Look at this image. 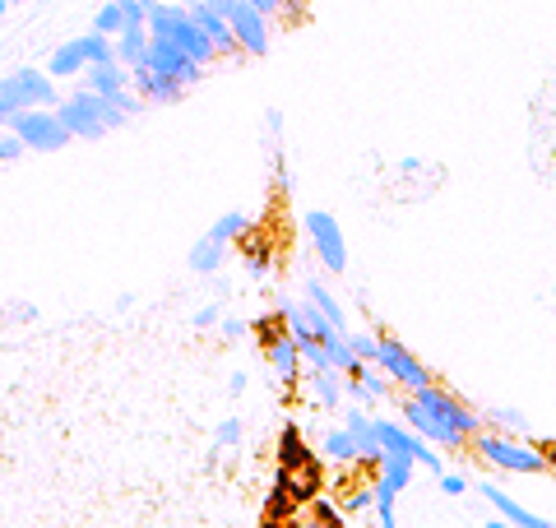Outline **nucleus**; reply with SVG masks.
I'll use <instances>...</instances> for the list:
<instances>
[{"mask_svg": "<svg viewBox=\"0 0 556 528\" xmlns=\"http://www.w3.org/2000/svg\"><path fill=\"white\" fill-rule=\"evenodd\" d=\"M483 422H492V427H501V431H514L520 440H529V418H524L520 408H492V413H483Z\"/></svg>", "mask_w": 556, "mask_h": 528, "instance_id": "a878e982", "label": "nucleus"}, {"mask_svg": "<svg viewBox=\"0 0 556 528\" xmlns=\"http://www.w3.org/2000/svg\"><path fill=\"white\" fill-rule=\"evenodd\" d=\"M242 334H246V324H242V320H223V339H227V343H232V339H242Z\"/></svg>", "mask_w": 556, "mask_h": 528, "instance_id": "4c0bfd02", "label": "nucleus"}, {"mask_svg": "<svg viewBox=\"0 0 556 528\" xmlns=\"http://www.w3.org/2000/svg\"><path fill=\"white\" fill-rule=\"evenodd\" d=\"M339 528H348V523H339Z\"/></svg>", "mask_w": 556, "mask_h": 528, "instance_id": "a18cd8bd", "label": "nucleus"}, {"mask_svg": "<svg viewBox=\"0 0 556 528\" xmlns=\"http://www.w3.org/2000/svg\"><path fill=\"white\" fill-rule=\"evenodd\" d=\"M306 302H311L315 311H321V315H325V320L334 324V330H339V334H348V315H343V306H339V297H334V293L325 288V283H315V278H311V283H306Z\"/></svg>", "mask_w": 556, "mask_h": 528, "instance_id": "6ab92c4d", "label": "nucleus"}, {"mask_svg": "<svg viewBox=\"0 0 556 528\" xmlns=\"http://www.w3.org/2000/svg\"><path fill=\"white\" fill-rule=\"evenodd\" d=\"M218 324V306H205V311H195V330H214Z\"/></svg>", "mask_w": 556, "mask_h": 528, "instance_id": "c9c22d12", "label": "nucleus"}, {"mask_svg": "<svg viewBox=\"0 0 556 528\" xmlns=\"http://www.w3.org/2000/svg\"><path fill=\"white\" fill-rule=\"evenodd\" d=\"M24 153V139L19 135H0V162H10V158H19Z\"/></svg>", "mask_w": 556, "mask_h": 528, "instance_id": "f704fd0d", "label": "nucleus"}, {"mask_svg": "<svg viewBox=\"0 0 556 528\" xmlns=\"http://www.w3.org/2000/svg\"><path fill=\"white\" fill-rule=\"evenodd\" d=\"M468 450L478 455L487 468H496V473H547L538 445H529L520 436H505V431H487L483 427L478 436L468 440Z\"/></svg>", "mask_w": 556, "mask_h": 528, "instance_id": "7ed1b4c3", "label": "nucleus"}, {"mask_svg": "<svg viewBox=\"0 0 556 528\" xmlns=\"http://www.w3.org/2000/svg\"><path fill=\"white\" fill-rule=\"evenodd\" d=\"M264 357H269L273 376L283 380V385H297V380H302V371H306V361H302V348L292 343V334H273V339L264 343Z\"/></svg>", "mask_w": 556, "mask_h": 528, "instance_id": "f8f14e48", "label": "nucleus"}, {"mask_svg": "<svg viewBox=\"0 0 556 528\" xmlns=\"http://www.w3.org/2000/svg\"><path fill=\"white\" fill-rule=\"evenodd\" d=\"M56 120L70 130V139H102L107 130L126 126V116L116 111L107 98H98L93 89H79V93H70V98L56 107Z\"/></svg>", "mask_w": 556, "mask_h": 528, "instance_id": "f03ea898", "label": "nucleus"}, {"mask_svg": "<svg viewBox=\"0 0 556 528\" xmlns=\"http://www.w3.org/2000/svg\"><path fill=\"white\" fill-rule=\"evenodd\" d=\"M297 510H302V505L292 501L288 486H283V482H273V492H269V501H264V519H269V523H288Z\"/></svg>", "mask_w": 556, "mask_h": 528, "instance_id": "b1692460", "label": "nucleus"}, {"mask_svg": "<svg viewBox=\"0 0 556 528\" xmlns=\"http://www.w3.org/2000/svg\"><path fill=\"white\" fill-rule=\"evenodd\" d=\"M190 14H195V24H200V28L209 33V43H214V52H218V56H236V52H242V47H236V33H232V24H227L223 14L200 10L195 0H190Z\"/></svg>", "mask_w": 556, "mask_h": 528, "instance_id": "4468645a", "label": "nucleus"}, {"mask_svg": "<svg viewBox=\"0 0 556 528\" xmlns=\"http://www.w3.org/2000/svg\"><path fill=\"white\" fill-rule=\"evenodd\" d=\"M306 376V389H311V398L321 403V408H343V394H348V376H339V371H302Z\"/></svg>", "mask_w": 556, "mask_h": 528, "instance_id": "ddd939ff", "label": "nucleus"}, {"mask_svg": "<svg viewBox=\"0 0 556 528\" xmlns=\"http://www.w3.org/2000/svg\"><path fill=\"white\" fill-rule=\"evenodd\" d=\"M251 5H255L264 19H273V14H278V0H251Z\"/></svg>", "mask_w": 556, "mask_h": 528, "instance_id": "58836bf2", "label": "nucleus"}, {"mask_svg": "<svg viewBox=\"0 0 556 528\" xmlns=\"http://www.w3.org/2000/svg\"><path fill=\"white\" fill-rule=\"evenodd\" d=\"M223 255H227V246H218V241L205 236V241H195V246H190V260H186V264H190L195 274H214V269L223 264Z\"/></svg>", "mask_w": 556, "mask_h": 528, "instance_id": "5701e85b", "label": "nucleus"}, {"mask_svg": "<svg viewBox=\"0 0 556 528\" xmlns=\"http://www.w3.org/2000/svg\"><path fill=\"white\" fill-rule=\"evenodd\" d=\"M348 348L357 361H367V367H376V352H380V334H348Z\"/></svg>", "mask_w": 556, "mask_h": 528, "instance_id": "c85d7f7f", "label": "nucleus"}, {"mask_svg": "<svg viewBox=\"0 0 556 528\" xmlns=\"http://www.w3.org/2000/svg\"><path fill=\"white\" fill-rule=\"evenodd\" d=\"M172 43H181V52L190 56V61H200V65H209L218 52H214V43H209V33L195 24V14L186 10V5H172Z\"/></svg>", "mask_w": 556, "mask_h": 528, "instance_id": "9d476101", "label": "nucleus"}, {"mask_svg": "<svg viewBox=\"0 0 556 528\" xmlns=\"http://www.w3.org/2000/svg\"><path fill=\"white\" fill-rule=\"evenodd\" d=\"M306 232H311V241H315V255H321V264H325L330 274H348V241H343L339 218L325 214V209H311V214H306Z\"/></svg>", "mask_w": 556, "mask_h": 528, "instance_id": "0eeeda50", "label": "nucleus"}, {"mask_svg": "<svg viewBox=\"0 0 556 528\" xmlns=\"http://www.w3.org/2000/svg\"><path fill=\"white\" fill-rule=\"evenodd\" d=\"M278 14H288V19H302V14H306V0H278Z\"/></svg>", "mask_w": 556, "mask_h": 528, "instance_id": "e433bc0d", "label": "nucleus"}, {"mask_svg": "<svg viewBox=\"0 0 556 528\" xmlns=\"http://www.w3.org/2000/svg\"><path fill=\"white\" fill-rule=\"evenodd\" d=\"M441 492H446V496H468V477H459V473H441Z\"/></svg>", "mask_w": 556, "mask_h": 528, "instance_id": "2f4dec72", "label": "nucleus"}, {"mask_svg": "<svg viewBox=\"0 0 556 528\" xmlns=\"http://www.w3.org/2000/svg\"><path fill=\"white\" fill-rule=\"evenodd\" d=\"M371 505H376V486H362V492H352V496L343 501V514H352V519H357V514L371 510Z\"/></svg>", "mask_w": 556, "mask_h": 528, "instance_id": "c756f323", "label": "nucleus"}, {"mask_svg": "<svg viewBox=\"0 0 556 528\" xmlns=\"http://www.w3.org/2000/svg\"><path fill=\"white\" fill-rule=\"evenodd\" d=\"M251 223H246V214H223L214 227H209V241H218V246H232L236 236H242Z\"/></svg>", "mask_w": 556, "mask_h": 528, "instance_id": "bb28decb", "label": "nucleus"}, {"mask_svg": "<svg viewBox=\"0 0 556 528\" xmlns=\"http://www.w3.org/2000/svg\"><path fill=\"white\" fill-rule=\"evenodd\" d=\"M130 84V70L121 65V61H107V65H89V89L98 93V98H116Z\"/></svg>", "mask_w": 556, "mask_h": 528, "instance_id": "dca6fc26", "label": "nucleus"}, {"mask_svg": "<svg viewBox=\"0 0 556 528\" xmlns=\"http://www.w3.org/2000/svg\"><path fill=\"white\" fill-rule=\"evenodd\" d=\"M144 65H149L158 79H177L181 89H195V84L205 79V65L190 61V56L181 52V43H172V37H149Z\"/></svg>", "mask_w": 556, "mask_h": 528, "instance_id": "423d86ee", "label": "nucleus"}, {"mask_svg": "<svg viewBox=\"0 0 556 528\" xmlns=\"http://www.w3.org/2000/svg\"><path fill=\"white\" fill-rule=\"evenodd\" d=\"M227 389H232V394H242V389H246V371H236V376L227 380Z\"/></svg>", "mask_w": 556, "mask_h": 528, "instance_id": "ea45409f", "label": "nucleus"}, {"mask_svg": "<svg viewBox=\"0 0 556 528\" xmlns=\"http://www.w3.org/2000/svg\"><path fill=\"white\" fill-rule=\"evenodd\" d=\"M144 52H149V28H126L121 37H116V61H121L126 70L144 65Z\"/></svg>", "mask_w": 556, "mask_h": 528, "instance_id": "aec40b11", "label": "nucleus"}, {"mask_svg": "<svg viewBox=\"0 0 556 528\" xmlns=\"http://www.w3.org/2000/svg\"><path fill=\"white\" fill-rule=\"evenodd\" d=\"M5 14H10V5H5V0H0V19H5Z\"/></svg>", "mask_w": 556, "mask_h": 528, "instance_id": "37998d69", "label": "nucleus"}, {"mask_svg": "<svg viewBox=\"0 0 556 528\" xmlns=\"http://www.w3.org/2000/svg\"><path fill=\"white\" fill-rule=\"evenodd\" d=\"M5 126H10V135L24 139V149H37V153H56V149L70 144V130L56 120L52 107H24L5 120Z\"/></svg>", "mask_w": 556, "mask_h": 528, "instance_id": "20e7f679", "label": "nucleus"}, {"mask_svg": "<svg viewBox=\"0 0 556 528\" xmlns=\"http://www.w3.org/2000/svg\"><path fill=\"white\" fill-rule=\"evenodd\" d=\"M269 528H283V523H269Z\"/></svg>", "mask_w": 556, "mask_h": 528, "instance_id": "c03bdc74", "label": "nucleus"}, {"mask_svg": "<svg viewBox=\"0 0 556 528\" xmlns=\"http://www.w3.org/2000/svg\"><path fill=\"white\" fill-rule=\"evenodd\" d=\"M227 24H232V33H236V47L242 52H251V56H264L269 52V19L251 5V0H232L227 5Z\"/></svg>", "mask_w": 556, "mask_h": 528, "instance_id": "1a4fd4ad", "label": "nucleus"}, {"mask_svg": "<svg viewBox=\"0 0 556 528\" xmlns=\"http://www.w3.org/2000/svg\"><path fill=\"white\" fill-rule=\"evenodd\" d=\"M315 455H306L302 450V431L297 427H283V455H278V468H302V464H311Z\"/></svg>", "mask_w": 556, "mask_h": 528, "instance_id": "393cba45", "label": "nucleus"}, {"mask_svg": "<svg viewBox=\"0 0 556 528\" xmlns=\"http://www.w3.org/2000/svg\"><path fill=\"white\" fill-rule=\"evenodd\" d=\"M311 510H315V519H321V523H325V528H339V523H343V514H339V510H334V505H330V501H315V505H311Z\"/></svg>", "mask_w": 556, "mask_h": 528, "instance_id": "72a5a7b5", "label": "nucleus"}, {"mask_svg": "<svg viewBox=\"0 0 556 528\" xmlns=\"http://www.w3.org/2000/svg\"><path fill=\"white\" fill-rule=\"evenodd\" d=\"M74 47H79V56H84L89 65H107V61H116V37H102V33H84V37H74Z\"/></svg>", "mask_w": 556, "mask_h": 528, "instance_id": "412c9836", "label": "nucleus"}, {"mask_svg": "<svg viewBox=\"0 0 556 528\" xmlns=\"http://www.w3.org/2000/svg\"><path fill=\"white\" fill-rule=\"evenodd\" d=\"M0 98H5L14 111H24V107H52L56 102V89H52V74L24 65V70L0 79Z\"/></svg>", "mask_w": 556, "mask_h": 528, "instance_id": "6e6552de", "label": "nucleus"}, {"mask_svg": "<svg viewBox=\"0 0 556 528\" xmlns=\"http://www.w3.org/2000/svg\"><path fill=\"white\" fill-rule=\"evenodd\" d=\"M478 492H483V501H487L492 510H501V519H510L514 528H556V519H542L538 510H524V505L514 501V496H505L496 482H483Z\"/></svg>", "mask_w": 556, "mask_h": 528, "instance_id": "9b49d317", "label": "nucleus"}, {"mask_svg": "<svg viewBox=\"0 0 556 528\" xmlns=\"http://www.w3.org/2000/svg\"><path fill=\"white\" fill-rule=\"evenodd\" d=\"M321 450H325V459H334V464H362V445H357V436H352L348 427L321 431Z\"/></svg>", "mask_w": 556, "mask_h": 528, "instance_id": "2eb2a0df", "label": "nucleus"}, {"mask_svg": "<svg viewBox=\"0 0 556 528\" xmlns=\"http://www.w3.org/2000/svg\"><path fill=\"white\" fill-rule=\"evenodd\" d=\"M79 70H89V61L79 56V47H74V43L56 47V52H52V61H47V74H52V79H70V74H79Z\"/></svg>", "mask_w": 556, "mask_h": 528, "instance_id": "4be33fe9", "label": "nucleus"}, {"mask_svg": "<svg viewBox=\"0 0 556 528\" xmlns=\"http://www.w3.org/2000/svg\"><path fill=\"white\" fill-rule=\"evenodd\" d=\"M487 528H514V523H510V519H501V514H496V519H487Z\"/></svg>", "mask_w": 556, "mask_h": 528, "instance_id": "79ce46f5", "label": "nucleus"}, {"mask_svg": "<svg viewBox=\"0 0 556 528\" xmlns=\"http://www.w3.org/2000/svg\"><path fill=\"white\" fill-rule=\"evenodd\" d=\"M172 5H177V0H172Z\"/></svg>", "mask_w": 556, "mask_h": 528, "instance_id": "49530a36", "label": "nucleus"}, {"mask_svg": "<svg viewBox=\"0 0 556 528\" xmlns=\"http://www.w3.org/2000/svg\"><path fill=\"white\" fill-rule=\"evenodd\" d=\"M236 440H242V422H236V418L218 422V450H223V445H236Z\"/></svg>", "mask_w": 556, "mask_h": 528, "instance_id": "473e14b6", "label": "nucleus"}, {"mask_svg": "<svg viewBox=\"0 0 556 528\" xmlns=\"http://www.w3.org/2000/svg\"><path fill=\"white\" fill-rule=\"evenodd\" d=\"M343 427H348L352 436H371V418L357 408V403H352V408H343Z\"/></svg>", "mask_w": 556, "mask_h": 528, "instance_id": "7c9ffc66", "label": "nucleus"}, {"mask_svg": "<svg viewBox=\"0 0 556 528\" xmlns=\"http://www.w3.org/2000/svg\"><path fill=\"white\" fill-rule=\"evenodd\" d=\"M413 477H417V464H413L408 455H389V450H385L376 482H385L389 492H408V486H413Z\"/></svg>", "mask_w": 556, "mask_h": 528, "instance_id": "f3484780", "label": "nucleus"}, {"mask_svg": "<svg viewBox=\"0 0 556 528\" xmlns=\"http://www.w3.org/2000/svg\"><path fill=\"white\" fill-rule=\"evenodd\" d=\"M10 116H14V107H10L5 98H0V126H5V120H10Z\"/></svg>", "mask_w": 556, "mask_h": 528, "instance_id": "a19ab883", "label": "nucleus"}, {"mask_svg": "<svg viewBox=\"0 0 556 528\" xmlns=\"http://www.w3.org/2000/svg\"><path fill=\"white\" fill-rule=\"evenodd\" d=\"M93 33H102V37H121V33H126V14H121V5H116V0L93 14Z\"/></svg>", "mask_w": 556, "mask_h": 528, "instance_id": "cd10ccee", "label": "nucleus"}, {"mask_svg": "<svg viewBox=\"0 0 556 528\" xmlns=\"http://www.w3.org/2000/svg\"><path fill=\"white\" fill-rule=\"evenodd\" d=\"M376 367L389 376V385H399L404 394H413V389H422V385H436V376H431L427 361H417V352H413V348H404L399 339H389V334H380Z\"/></svg>", "mask_w": 556, "mask_h": 528, "instance_id": "39448f33", "label": "nucleus"}, {"mask_svg": "<svg viewBox=\"0 0 556 528\" xmlns=\"http://www.w3.org/2000/svg\"><path fill=\"white\" fill-rule=\"evenodd\" d=\"M399 422L422 436L427 445H436V450H464V445L478 436L487 422L478 408H468V403L441 385H422L413 394L399 398Z\"/></svg>", "mask_w": 556, "mask_h": 528, "instance_id": "f257e3e1", "label": "nucleus"}, {"mask_svg": "<svg viewBox=\"0 0 556 528\" xmlns=\"http://www.w3.org/2000/svg\"><path fill=\"white\" fill-rule=\"evenodd\" d=\"M348 394H352V403H380L389 394V376L380 367H362V376L348 380Z\"/></svg>", "mask_w": 556, "mask_h": 528, "instance_id": "a211bd4d", "label": "nucleus"}]
</instances>
